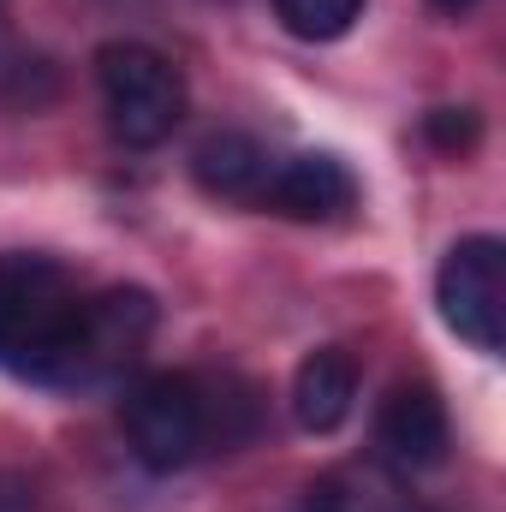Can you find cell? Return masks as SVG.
<instances>
[{"mask_svg":"<svg viewBox=\"0 0 506 512\" xmlns=\"http://www.w3.org/2000/svg\"><path fill=\"white\" fill-rule=\"evenodd\" d=\"M78 310H84V292L54 256H0V370L60 387Z\"/></svg>","mask_w":506,"mask_h":512,"instance_id":"obj_1","label":"cell"},{"mask_svg":"<svg viewBox=\"0 0 506 512\" xmlns=\"http://www.w3.org/2000/svg\"><path fill=\"white\" fill-rule=\"evenodd\" d=\"M96 90L108 108V131L126 149H155L185 120V78L149 42H102L96 48Z\"/></svg>","mask_w":506,"mask_h":512,"instance_id":"obj_2","label":"cell"},{"mask_svg":"<svg viewBox=\"0 0 506 512\" xmlns=\"http://www.w3.org/2000/svg\"><path fill=\"white\" fill-rule=\"evenodd\" d=\"M126 441L137 453L143 471L167 477V471H185L203 447H209V405H203V376H185V370H161V376H143L126 393Z\"/></svg>","mask_w":506,"mask_h":512,"instance_id":"obj_3","label":"cell"},{"mask_svg":"<svg viewBox=\"0 0 506 512\" xmlns=\"http://www.w3.org/2000/svg\"><path fill=\"white\" fill-rule=\"evenodd\" d=\"M155 322H161V310H155V298H149L143 286H102V292H84L78 334H72L60 387H102V382H114V376H126L131 364L149 352Z\"/></svg>","mask_w":506,"mask_h":512,"instance_id":"obj_4","label":"cell"},{"mask_svg":"<svg viewBox=\"0 0 506 512\" xmlns=\"http://www.w3.org/2000/svg\"><path fill=\"white\" fill-rule=\"evenodd\" d=\"M435 304L441 322L471 346V352H501L506 346V245L495 233H471L441 256L435 274Z\"/></svg>","mask_w":506,"mask_h":512,"instance_id":"obj_5","label":"cell"},{"mask_svg":"<svg viewBox=\"0 0 506 512\" xmlns=\"http://www.w3.org/2000/svg\"><path fill=\"white\" fill-rule=\"evenodd\" d=\"M358 203V179L340 155L328 149H310V155H292V161H274L268 185H262V203L256 209H274L286 221H340L352 215Z\"/></svg>","mask_w":506,"mask_h":512,"instance_id":"obj_6","label":"cell"},{"mask_svg":"<svg viewBox=\"0 0 506 512\" xmlns=\"http://www.w3.org/2000/svg\"><path fill=\"white\" fill-rule=\"evenodd\" d=\"M376 441H381V459L393 471H429L447 459L453 447V423H447V405L441 393L423 382H405L381 399V417H376Z\"/></svg>","mask_w":506,"mask_h":512,"instance_id":"obj_7","label":"cell"},{"mask_svg":"<svg viewBox=\"0 0 506 512\" xmlns=\"http://www.w3.org/2000/svg\"><path fill=\"white\" fill-rule=\"evenodd\" d=\"M358 405V358L346 346H316L292 376V417L304 435H334Z\"/></svg>","mask_w":506,"mask_h":512,"instance_id":"obj_8","label":"cell"},{"mask_svg":"<svg viewBox=\"0 0 506 512\" xmlns=\"http://www.w3.org/2000/svg\"><path fill=\"white\" fill-rule=\"evenodd\" d=\"M310 512H423L405 471L387 459H346L310 483Z\"/></svg>","mask_w":506,"mask_h":512,"instance_id":"obj_9","label":"cell"},{"mask_svg":"<svg viewBox=\"0 0 506 512\" xmlns=\"http://www.w3.org/2000/svg\"><path fill=\"white\" fill-rule=\"evenodd\" d=\"M268 173H274V155L245 131H215L191 155V179L221 203H262Z\"/></svg>","mask_w":506,"mask_h":512,"instance_id":"obj_10","label":"cell"},{"mask_svg":"<svg viewBox=\"0 0 506 512\" xmlns=\"http://www.w3.org/2000/svg\"><path fill=\"white\" fill-rule=\"evenodd\" d=\"M203 405H209V447H245L256 429H262V393L239 376H221V382H203Z\"/></svg>","mask_w":506,"mask_h":512,"instance_id":"obj_11","label":"cell"},{"mask_svg":"<svg viewBox=\"0 0 506 512\" xmlns=\"http://www.w3.org/2000/svg\"><path fill=\"white\" fill-rule=\"evenodd\" d=\"M370 0H274V18L298 36V42H340Z\"/></svg>","mask_w":506,"mask_h":512,"instance_id":"obj_12","label":"cell"},{"mask_svg":"<svg viewBox=\"0 0 506 512\" xmlns=\"http://www.w3.org/2000/svg\"><path fill=\"white\" fill-rule=\"evenodd\" d=\"M423 143L441 149V155H471L483 143L477 108H435V114H423Z\"/></svg>","mask_w":506,"mask_h":512,"instance_id":"obj_13","label":"cell"},{"mask_svg":"<svg viewBox=\"0 0 506 512\" xmlns=\"http://www.w3.org/2000/svg\"><path fill=\"white\" fill-rule=\"evenodd\" d=\"M0 512H36V483L18 471H0Z\"/></svg>","mask_w":506,"mask_h":512,"instance_id":"obj_14","label":"cell"},{"mask_svg":"<svg viewBox=\"0 0 506 512\" xmlns=\"http://www.w3.org/2000/svg\"><path fill=\"white\" fill-rule=\"evenodd\" d=\"M429 6H435V12H447V18H459V12H471L477 0H429Z\"/></svg>","mask_w":506,"mask_h":512,"instance_id":"obj_15","label":"cell"}]
</instances>
